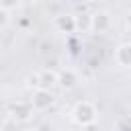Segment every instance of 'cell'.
<instances>
[{
  "instance_id": "52a82bcc",
  "label": "cell",
  "mask_w": 131,
  "mask_h": 131,
  "mask_svg": "<svg viewBox=\"0 0 131 131\" xmlns=\"http://www.w3.org/2000/svg\"><path fill=\"white\" fill-rule=\"evenodd\" d=\"M57 84H61V86H66V88H72V86H76V84H78V76H76V72H72V70H66V72L57 74Z\"/></svg>"
},
{
  "instance_id": "30bf717a",
  "label": "cell",
  "mask_w": 131,
  "mask_h": 131,
  "mask_svg": "<svg viewBox=\"0 0 131 131\" xmlns=\"http://www.w3.org/2000/svg\"><path fill=\"white\" fill-rule=\"evenodd\" d=\"M18 6V0H0V8L2 10H12V8H16Z\"/></svg>"
},
{
  "instance_id": "9c48e42d",
  "label": "cell",
  "mask_w": 131,
  "mask_h": 131,
  "mask_svg": "<svg viewBox=\"0 0 131 131\" xmlns=\"http://www.w3.org/2000/svg\"><path fill=\"white\" fill-rule=\"evenodd\" d=\"M74 23H76V29H80V27H84V29H90V16H88V14L74 16Z\"/></svg>"
},
{
  "instance_id": "7a4b0ae2",
  "label": "cell",
  "mask_w": 131,
  "mask_h": 131,
  "mask_svg": "<svg viewBox=\"0 0 131 131\" xmlns=\"http://www.w3.org/2000/svg\"><path fill=\"white\" fill-rule=\"evenodd\" d=\"M51 92L49 90H43V88H39V90H35L33 92V100H31V106L33 108H47L49 104H51Z\"/></svg>"
},
{
  "instance_id": "3957f363",
  "label": "cell",
  "mask_w": 131,
  "mask_h": 131,
  "mask_svg": "<svg viewBox=\"0 0 131 131\" xmlns=\"http://www.w3.org/2000/svg\"><path fill=\"white\" fill-rule=\"evenodd\" d=\"M108 25H111V16L106 12H96L90 16V29L94 31H106Z\"/></svg>"
},
{
  "instance_id": "277c9868",
  "label": "cell",
  "mask_w": 131,
  "mask_h": 131,
  "mask_svg": "<svg viewBox=\"0 0 131 131\" xmlns=\"http://www.w3.org/2000/svg\"><path fill=\"white\" fill-rule=\"evenodd\" d=\"M12 113H14V117H16L18 121H27V119L33 115V106H31L29 102H16V104L12 106Z\"/></svg>"
},
{
  "instance_id": "6da1fadb",
  "label": "cell",
  "mask_w": 131,
  "mask_h": 131,
  "mask_svg": "<svg viewBox=\"0 0 131 131\" xmlns=\"http://www.w3.org/2000/svg\"><path fill=\"white\" fill-rule=\"evenodd\" d=\"M94 119H96V108H94L88 100H82V102L76 104V108H74V121H76L78 125L88 127V125L94 123Z\"/></svg>"
},
{
  "instance_id": "8fae6325",
  "label": "cell",
  "mask_w": 131,
  "mask_h": 131,
  "mask_svg": "<svg viewBox=\"0 0 131 131\" xmlns=\"http://www.w3.org/2000/svg\"><path fill=\"white\" fill-rule=\"evenodd\" d=\"M29 86H35V90H39V74L29 76Z\"/></svg>"
},
{
  "instance_id": "8992f818",
  "label": "cell",
  "mask_w": 131,
  "mask_h": 131,
  "mask_svg": "<svg viewBox=\"0 0 131 131\" xmlns=\"http://www.w3.org/2000/svg\"><path fill=\"white\" fill-rule=\"evenodd\" d=\"M129 51H131L129 43H123V45L115 51V61H117L121 68H127V66H129Z\"/></svg>"
},
{
  "instance_id": "ba28073f",
  "label": "cell",
  "mask_w": 131,
  "mask_h": 131,
  "mask_svg": "<svg viewBox=\"0 0 131 131\" xmlns=\"http://www.w3.org/2000/svg\"><path fill=\"white\" fill-rule=\"evenodd\" d=\"M55 25H57V29H59V31H63V33H72V31L76 29L74 16H57Z\"/></svg>"
},
{
  "instance_id": "4fadbf2b",
  "label": "cell",
  "mask_w": 131,
  "mask_h": 131,
  "mask_svg": "<svg viewBox=\"0 0 131 131\" xmlns=\"http://www.w3.org/2000/svg\"><path fill=\"white\" fill-rule=\"evenodd\" d=\"M25 131H37V129H25Z\"/></svg>"
},
{
  "instance_id": "5b68a950",
  "label": "cell",
  "mask_w": 131,
  "mask_h": 131,
  "mask_svg": "<svg viewBox=\"0 0 131 131\" xmlns=\"http://www.w3.org/2000/svg\"><path fill=\"white\" fill-rule=\"evenodd\" d=\"M53 84H57V74H55V72L45 70V72H41V74H39V88L49 90Z\"/></svg>"
},
{
  "instance_id": "7c38bea8",
  "label": "cell",
  "mask_w": 131,
  "mask_h": 131,
  "mask_svg": "<svg viewBox=\"0 0 131 131\" xmlns=\"http://www.w3.org/2000/svg\"><path fill=\"white\" fill-rule=\"evenodd\" d=\"M8 25V12L0 8V27H6Z\"/></svg>"
}]
</instances>
